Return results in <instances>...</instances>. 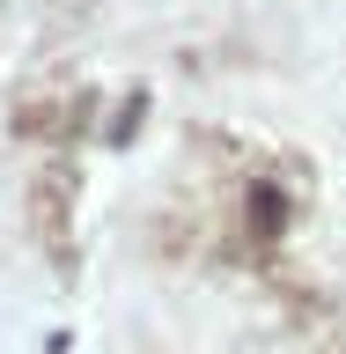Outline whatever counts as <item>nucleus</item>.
<instances>
[{
	"label": "nucleus",
	"instance_id": "nucleus-1",
	"mask_svg": "<svg viewBox=\"0 0 346 354\" xmlns=\"http://www.w3.org/2000/svg\"><path fill=\"white\" fill-rule=\"evenodd\" d=\"M251 221H258V236L273 243V236H280V221H287V199L273 192V185H251Z\"/></svg>",
	"mask_w": 346,
	"mask_h": 354
}]
</instances>
